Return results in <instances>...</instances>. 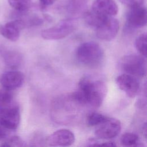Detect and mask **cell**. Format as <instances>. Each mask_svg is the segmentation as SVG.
Segmentation results:
<instances>
[{
    "mask_svg": "<svg viewBox=\"0 0 147 147\" xmlns=\"http://www.w3.org/2000/svg\"><path fill=\"white\" fill-rule=\"evenodd\" d=\"M106 92L107 87L103 82L83 78L79 82L77 91L71 95L83 106L90 105L96 108L101 106Z\"/></svg>",
    "mask_w": 147,
    "mask_h": 147,
    "instance_id": "1",
    "label": "cell"
},
{
    "mask_svg": "<svg viewBox=\"0 0 147 147\" xmlns=\"http://www.w3.org/2000/svg\"><path fill=\"white\" fill-rule=\"evenodd\" d=\"M7 136V130L0 125V141L5 140Z\"/></svg>",
    "mask_w": 147,
    "mask_h": 147,
    "instance_id": "22",
    "label": "cell"
},
{
    "mask_svg": "<svg viewBox=\"0 0 147 147\" xmlns=\"http://www.w3.org/2000/svg\"><path fill=\"white\" fill-rule=\"evenodd\" d=\"M142 132L144 133V135L145 136V137H146V134H147V132H146V123H145L144 126H142Z\"/></svg>",
    "mask_w": 147,
    "mask_h": 147,
    "instance_id": "24",
    "label": "cell"
},
{
    "mask_svg": "<svg viewBox=\"0 0 147 147\" xmlns=\"http://www.w3.org/2000/svg\"><path fill=\"white\" fill-rule=\"evenodd\" d=\"M121 122L115 118H107L96 126L95 134L101 139H111L116 137L121 131Z\"/></svg>",
    "mask_w": 147,
    "mask_h": 147,
    "instance_id": "7",
    "label": "cell"
},
{
    "mask_svg": "<svg viewBox=\"0 0 147 147\" xmlns=\"http://www.w3.org/2000/svg\"><path fill=\"white\" fill-rule=\"evenodd\" d=\"M121 143L125 146H139V137L133 133H125L121 137Z\"/></svg>",
    "mask_w": 147,
    "mask_h": 147,
    "instance_id": "15",
    "label": "cell"
},
{
    "mask_svg": "<svg viewBox=\"0 0 147 147\" xmlns=\"http://www.w3.org/2000/svg\"><path fill=\"white\" fill-rule=\"evenodd\" d=\"M92 10L101 15L113 17L118 13V7L114 0H95Z\"/></svg>",
    "mask_w": 147,
    "mask_h": 147,
    "instance_id": "13",
    "label": "cell"
},
{
    "mask_svg": "<svg viewBox=\"0 0 147 147\" xmlns=\"http://www.w3.org/2000/svg\"><path fill=\"white\" fill-rule=\"evenodd\" d=\"M26 27L25 22L21 19H16L0 26V34L11 41L18 40L21 30Z\"/></svg>",
    "mask_w": 147,
    "mask_h": 147,
    "instance_id": "11",
    "label": "cell"
},
{
    "mask_svg": "<svg viewBox=\"0 0 147 147\" xmlns=\"http://www.w3.org/2000/svg\"><path fill=\"white\" fill-rule=\"evenodd\" d=\"M107 118V117L99 113H91L87 116V123L90 126H96L104 121Z\"/></svg>",
    "mask_w": 147,
    "mask_h": 147,
    "instance_id": "19",
    "label": "cell"
},
{
    "mask_svg": "<svg viewBox=\"0 0 147 147\" xmlns=\"http://www.w3.org/2000/svg\"><path fill=\"white\" fill-rule=\"evenodd\" d=\"M128 24L133 28H142L146 25L147 13L146 8L142 6L130 7L126 15Z\"/></svg>",
    "mask_w": 147,
    "mask_h": 147,
    "instance_id": "12",
    "label": "cell"
},
{
    "mask_svg": "<svg viewBox=\"0 0 147 147\" xmlns=\"http://www.w3.org/2000/svg\"><path fill=\"white\" fill-rule=\"evenodd\" d=\"M8 2L13 8L20 12L28 10L31 6L30 0H8Z\"/></svg>",
    "mask_w": 147,
    "mask_h": 147,
    "instance_id": "16",
    "label": "cell"
},
{
    "mask_svg": "<svg viewBox=\"0 0 147 147\" xmlns=\"http://www.w3.org/2000/svg\"><path fill=\"white\" fill-rule=\"evenodd\" d=\"M13 102V97L10 91L6 89L0 90V110L10 105Z\"/></svg>",
    "mask_w": 147,
    "mask_h": 147,
    "instance_id": "18",
    "label": "cell"
},
{
    "mask_svg": "<svg viewBox=\"0 0 147 147\" xmlns=\"http://www.w3.org/2000/svg\"><path fill=\"white\" fill-rule=\"evenodd\" d=\"M119 29L118 20L111 16L106 17L96 28V34L100 40L110 41L117 36Z\"/></svg>",
    "mask_w": 147,
    "mask_h": 147,
    "instance_id": "6",
    "label": "cell"
},
{
    "mask_svg": "<svg viewBox=\"0 0 147 147\" xmlns=\"http://www.w3.org/2000/svg\"><path fill=\"white\" fill-rule=\"evenodd\" d=\"M1 146H26L23 140L17 136H13L5 140L1 144Z\"/></svg>",
    "mask_w": 147,
    "mask_h": 147,
    "instance_id": "20",
    "label": "cell"
},
{
    "mask_svg": "<svg viewBox=\"0 0 147 147\" xmlns=\"http://www.w3.org/2000/svg\"><path fill=\"white\" fill-rule=\"evenodd\" d=\"M76 56L82 64L89 67H95L103 60L104 52L98 43L88 41L79 46L76 52Z\"/></svg>",
    "mask_w": 147,
    "mask_h": 147,
    "instance_id": "2",
    "label": "cell"
},
{
    "mask_svg": "<svg viewBox=\"0 0 147 147\" xmlns=\"http://www.w3.org/2000/svg\"><path fill=\"white\" fill-rule=\"evenodd\" d=\"M20 122V108L14 102L0 110V125L7 130H16Z\"/></svg>",
    "mask_w": 147,
    "mask_h": 147,
    "instance_id": "5",
    "label": "cell"
},
{
    "mask_svg": "<svg viewBox=\"0 0 147 147\" xmlns=\"http://www.w3.org/2000/svg\"><path fill=\"white\" fill-rule=\"evenodd\" d=\"M75 141L74 134L68 129L56 130L46 139L47 144L51 146H68L72 145Z\"/></svg>",
    "mask_w": 147,
    "mask_h": 147,
    "instance_id": "9",
    "label": "cell"
},
{
    "mask_svg": "<svg viewBox=\"0 0 147 147\" xmlns=\"http://www.w3.org/2000/svg\"><path fill=\"white\" fill-rule=\"evenodd\" d=\"M0 55L6 65L11 68H16L21 64L22 56L17 51L1 47Z\"/></svg>",
    "mask_w": 147,
    "mask_h": 147,
    "instance_id": "14",
    "label": "cell"
},
{
    "mask_svg": "<svg viewBox=\"0 0 147 147\" xmlns=\"http://www.w3.org/2000/svg\"><path fill=\"white\" fill-rule=\"evenodd\" d=\"M119 88L131 98L135 97L140 90V83L136 77L127 74L119 75L116 79Z\"/></svg>",
    "mask_w": 147,
    "mask_h": 147,
    "instance_id": "8",
    "label": "cell"
},
{
    "mask_svg": "<svg viewBox=\"0 0 147 147\" xmlns=\"http://www.w3.org/2000/svg\"><path fill=\"white\" fill-rule=\"evenodd\" d=\"M146 34L144 33L137 37L135 41L137 50L141 56L145 57H146Z\"/></svg>",
    "mask_w": 147,
    "mask_h": 147,
    "instance_id": "17",
    "label": "cell"
},
{
    "mask_svg": "<svg viewBox=\"0 0 147 147\" xmlns=\"http://www.w3.org/2000/svg\"><path fill=\"white\" fill-rule=\"evenodd\" d=\"M145 57L136 54L126 55L120 60V67L126 74L136 78H143L146 74Z\"/></svg>",
    "mask_w": 147,
    "mask_h": 147,
    "instance_id": "3",
    "label": "cell"
},
{
    "mask_svg": "<svg viewBox=\"0 0 147 147\" xmlns=\"http://www.w3.org/2000/svg\"><path fill=\"white\" fill-rule=\"evenodd\" d=\"M55 1L56 0H39L41 6L44 7H46L52 5Z\"/></svg>",
    "mask_w": 147,
    "mask_h": 147,
    "instance_id": "23",
    "label": "cell"
},
{
    "mask_svg": "<svg viewBox=\"0 0 147 147\" xmlns=\"http://www.w3.org/2000/svg\"><path fill=\"white\" fill-rule=\"evenodd\" d=\"M121 3L127 6L128 7H133L142 6L144 0H119Z\"/></svg>",
    "mask_w": 147,
    "mask_h": 147,
    "instance_id": "21",
    "label": "cell"
},
{
    "mask_svg": "<svg viewBox=\"0 0 147 147\" xmlns=\"http://www.w3.org/2000/svg\"><path fill=\"white\" fill-rule=\"evenodd\" d=\"M76 24L72 19H65L60 21L55 26L41 32V37L47 40L63 38L70 34L75 29Z\"/></svg>",
    "mask_w": 147,
    "mask_h": 147,
    "instance_id": "4",
    "label": "cell"
},
{
    "mask_svg": "<svg viewBox=\"0 0 147 147\" xmlns=\"http://www.w3.org/2000/svg\"><path fill=\"white\" fill-rule=\"evenodd\" d=\"M24 81V74L17 70H11L3 73L0 77V83L4 89L12 91L20 88Z\"/></svg>",
    "mask_w": 147,
    "mask_h": 147,
    "instance_id": "10",
    "label": "cell"
}]
</instances>
